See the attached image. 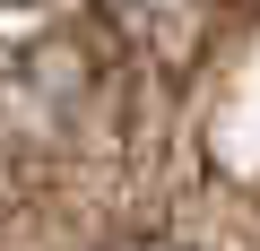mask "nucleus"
Segmentation results:
<instances>
[]
</instances>
